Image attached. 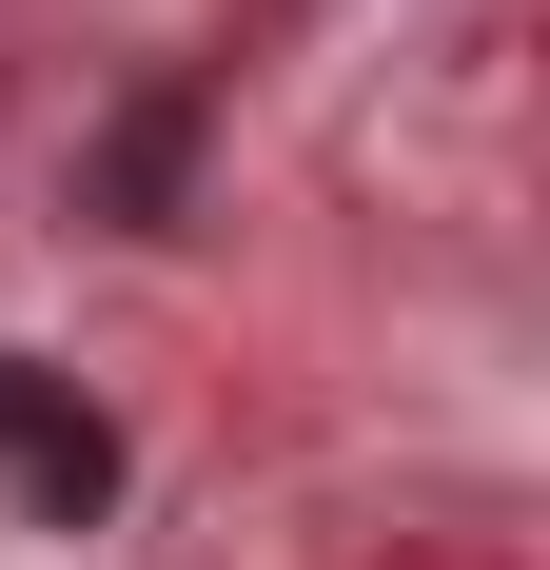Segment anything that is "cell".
Segmentation results:
<instances>
[{
	"instance_id": "cell-1",
	"label": "cell",
	"mask_w": 550,
	"mask_h": 570,
	"mask_svg": "<svg viewBox=\"0 0 550 570\" xmlns=\"http://www.w3.org/2000/svg\"><path fill=\"white\" fill-rule=\"evenodd\" d=\"M99 492H118V413L20 354V374H0V512L20 531H99Z\"/></svg>"
}]
</instances>
